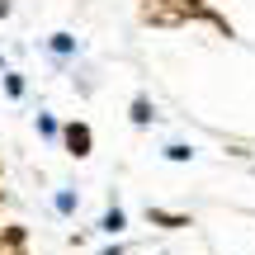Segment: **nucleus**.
Here are the masks:
<instances>
[{
  "instance_id": "2",
  "label": "nucleus",
  "mask_w": 255,
  "mask_h": 255,
  "mask_svg": "<svg viewBox=\"0 0 255 255\" xmlns=\"http://www.w3.org/2000/svg\"><path fill=\"white\" fill-rule=\"evenodd\" d=\"M66 146H71V156H85V151H90V128L71 123V128H66Z\"/></svg>"
},
{
  "instance_id": "4",
  "label": "nucleus",
  "mask_w": 255,
  "mask_h": 255,
  "mask_svg": "<svg viewBox=\"0 0 255 255\" xmlns=\"http://www.w3.org/2000/svg\"><path fill=\"white\" fill-rule=\"evenodd\" d=\"M132 119H137V123H146V119H151V104L137 100V104H132Z\"/></svg>"
},
{
  "instance_id": "3",
  "label": "nucleus",
  "mask_w": 255,
  "mask_h": 255,
  "mask_svg": "<svg viewBox=\"0 0 255 255\" xmlns=\"http://www.w3.org/2000/svg\"><path fill=\"white\" fill-rule=\"evenodd\" d=\"M104 232H123V208H109V213H104Z\"/></svg>"
},
{
  "instance_id": "5",
  "label": "nucleus",
  "mask_w": 255,
  "mask_h": 255,
  "mask_svg": "<svg viewBox=\"0 0 255 255\" xmlns=\"http://www.w3.org/2000/svg\"><path fill=\"white\" fill-rule=\"evenodd\" d=\"M156 222H165V227H184V218H175V213H151Z\"/></svg>"
},
{
  "instance_id": "1",
  "label": "nucleus",
  "mask_w": 255,
  "mask_h": 255,
  "mask_svg": "<svg viewBox=\"0 0 255 255\" xmlns=\"http://www.w3.org/2000/svg\"><path fill=\"white\" fill-rule=\"evenodd\" d=\"M142 19H156V24H175V19H180V9H170L165 0H146V5H142Z\"/></svg>"
}]
</instances>
